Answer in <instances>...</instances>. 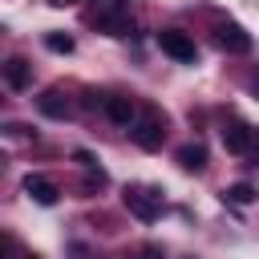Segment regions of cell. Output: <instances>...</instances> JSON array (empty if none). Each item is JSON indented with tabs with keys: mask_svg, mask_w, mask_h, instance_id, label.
<instances>
[{
	"mask_svg": "<svg viewBox=\"0 0 259 259\" xmlns=\"http://www.w3.org/2000/svg\"><path fill=\"white\" fill-rule=\"evenodd\" d=\"M45 49H49V53H73V36H65V32H49V36H45Z\"/></svg>",
	"mask_w": 259,
	"mask_h": 259,
	"instance_id": "obj_13",
	"label": "cell"
},
{
	"mask_svg": "<svg viewBox=\"0 0 259 259\" xmlns=\"http://www.w3.org/2000/svg\"><path fill=\"white\" fill-rule=\"evenodd\" d=\"M101 109H105V117L113 121V125H134L138 121V105H134V97H121V93H113V97H101Z\"/></svg>",
	"mask_w": 259,
	"mask_h": 259,
	"instance_id": "obj_7",
	"label": "cell"
},
{
	"mask_svg": "<svg viewBox=\"0 0 259 259\" xmlns=\"http://www.w3.org/2000/svg\"><path fill=\"white\" fill-rule=\"evenodd\" d=\"M130 138H134L142 150H158L162 138H166V113H158V109H142L138 121L130 125Z\"/></svg>",
	"mask_w": 259,
	"mask_h": 259,
	"instance_id": "obj_2",
	"label": "cell"
},
{
	"mask_svg": "<svg viewBox=\"0 0 259 259\" xmlns=\"http://www.w3.org/2000/svg\"><path fill=\"white\" fill-rule=\"evenodd\" d=\"M24 194H28L32 202H40V206H53V202L61 198L57 182H53V178H45V174H28V178H24Z\"/></svg>",
	"mask_w": 259,
	"mask_h": 259,
	"instance_id": "obj_8",
	"label": "cell"
},
{
	"mask_svg": "<svg viewBox=\"0 0 259 259\" xmlns=\"http://www.w3.org/2000/svg\"><path fill=\"white\" fill-rule=\"evenodd\" d=\"M178 166L186 170V174H202L206 170V146L202 142H186V146H178Z\"/></svg>",
	"mask_w": 259,
	"mask_h": 259,
	"instance_id": "obj_9",
	"label": "cell"
},
{
	"mask_svg": "<svg viewBox=\"0 0 259 259\" xmlns=\"http://www.w3.org/2000/svg\"><path fill=\"white\" fill-rule=\"evenodd\" d=\"M214 45H219L223 53H251V32H247L243 24H235V20H223V24L214 28Z\"/></svg>",
	"mask_w": 259,
	"mask_h": 259,
	"instance_id": "obj_6",
	"label": "cell"
},
{
	"mask_svg": "<svg viewBox=\"0 0 259 259\" xmlns=\"http://www.w3.org/2000/svg\"><path fill=\"white\" fill-rule=\"evenodd\" d=\"M121 202H125V210H130L134 219H142V223H154V219L162 214V194H158V190H146V186H125Z\"/></svg>",
	"mask_w": 259,
	"mask_h": 259,
	"instance_id": "obj_3",
	"label": "cell"
},
{
	"mask_svg": "<svg viewBox=\"0 0 259 259\" xmlns=\"http://www.w3.org/2000/svg\"><path fill=\"white\" fill-rule=\"evenodd\" d=\"M36 105H40L45 117H69V101H65L61 89H45V93L36 97Z\"/></svg>",
	"mask_w": 259,
	"mask_h": 259,
	"instance_id": "obj_11",
	"label": "cell"
},
{
	"mask_svg": "<svg viewBox=\"0 0 259 259\" xmlns=\"http://www.w3.org/2000/svg\"><path fill=\"white\" fill-rule=\"evenodd\" d=\"M89 24L101 28L105 36H130L134 32V16L125 0H97V8L89 12Z\"/></svg>",
	"mask_w": 259,
	"mask_h": 259,
	"instance_id": "obj_1",
	"label": "cell"
},
{
	"mask_svg": "<svg viewBox=\"0 0 259 259\" xmlns=\"http://www.w3.org/2000/svg\"><path fill=\"white\" fill-rule=\"evenodd\" d=\"M251 89H255V93H259V69H255V77H251Z\"/></svg>",
	"mask_w": 259,
	"mask_h": 259,
	"instance_id": "obj_15",
	"label": "cell"
},
{
	"mask_svg": "<svg viewBox=\"0 0 259 259\" xmlns=\"http://www.w3.org/2000/svg\"><path fill=\"white\" fill-rule=\"evenodd\" d=\"M57 4H69V0H57Z\"/></svg>",
	"mask_w": 259,
	"mask_h": 259,
	"instance_id": "obj_17",
	"label": "cell"
},
{
	"mask_svg": "<svg viewBox=\"0 0 259 259\" xmlns=\"http://www.w3.org/2000/svg\"><path fill=\"white\" fill-rule=\"evenodd\" d=\"M223 202H231V206H251V202H255V186H251V182H235V186L223 190Z\"/></svg>",
	"mask_w": 259,
	"mask_h": 259,
	"instance_id": "obj_12",
	"label": "cell"
},
{
	"mask_svg": "<svg viewBox=\"0 0 259 259\" xmlns=\"http://www.w3.org/2000/svg\"><path fill=\"white\" fill-rule=\"evenodd\" d=\"M20 259H36V255H20Z\"/></svg>",
	"mask_w": 259,
	"mask_h": 259,
	"instance_id": "obj_16",
	"label": "cell"
},
{
	"mask_svg": "<svg viewBox=\"0 0 259 259\" xmlns=\"http://www.w3.org/2000/svg\"><path fill=\"white\" fill-rule=\"evenodd\" d=\"M130 259H162V251H158L154 243H146V247H138V251H134Z\"/></svg>",
	"mask_w": 259,
	"mask_h": 259,
	"instance_id": "obj_14",
	"label": "cell"
},
{
	"mask_svg": "<svg viewBox=\"0 0 259 259\" xmlns=\"http://www.w3.org/2000/svg\"><path fill=\"white\" fill-rule=\"evenodd\" d=\"M4 81H8V89H28V85H32V65H28L24 57H8Z\"/></svg>",
	"mask_w": 259,
	"mask_h": 259,
	"instance_id": "obj_10",
	"label": "cell"
},
{
	"mask_svg": "<svg viewBox=\"0 0 259 259\" xmlns=\"http://www.w3.org/2000/svg\"><path fill=\"white\" fill-rule=\"evenodd\" d=\"M158 49L166 53V57H174V61H194L198 57V49H194V40L186 36V32H178V28H162L158 32Z\"/></svg>",
	"mask_w": 259,
	"mask_h": 259,
	"instance_id": "obj_4",
	"label": "cell"
},
{
	"mask_svg": "<svg viewBox=\"0 0 259 259\" xmlns=\"http://www.w3.org/2000/svg\"><path fill=\"white\" fill-rule=\"evenodd\" d=\"M255 130L247 125V121H239V117H231V121H223V146L231 150V154H251L255 150Z\"/></svg>",
	"mask_w": 259,
	"mask_h": 259,
	"instance_id": "obj_5",
	"label": "cell"
}]
</instances>
